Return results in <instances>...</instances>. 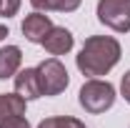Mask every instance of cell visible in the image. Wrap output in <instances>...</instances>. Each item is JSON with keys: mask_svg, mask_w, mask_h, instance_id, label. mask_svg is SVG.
I'll use <instances>...</instances> for the list:
<instances>
[{"mask_svg": "<svg viewBox=\"0 0 130 128\" xmlns=\"http://www.w3.org/2000/svg\"><path fill=\"white\" fill-rule=\"evenodd\" d=\"M120 55H123V48L113 35H90L85 38L80 53L75 55V65L83 75L100 78V75H108L118 65Z\"/></svg>", "mask_w": 130, "mask_h": 128, "instance_id": "obj_1", "label": "cell"}, {"mask_svg": "<svg viewBox=\"0 0 130 128\" xmlns=\"http://www.w3.org/2000/svg\"><path fill=\"white\" fill-rule=\"evenodd\" d=\"M78 100H80V106L88 113L100 116V113H105V111L113 108V103H115V88H113V83H108V80L90 78V80L83 83L80 93H78Z\"/></svg>", "mask_w": 130, "mask_h": 128, "instance_id": "obj_2", "label": "cell"}, {"mask_svg": "<svg viewBox=\"0 0 130 128\" xmlns=\"http://www.w3.org/2000/svg\"><path fill=\"white\" fill-rule=\"evenodd\" d=\"M38 78H40V91L43 96H60L68 83H70V75H68V68H65L58 58H48L38 65Z\"/></svg>", "mask_w": 130, "mask_h": 128, "instance_id": "obj_3", "label": "cell"}, {"mask_svg": "<svg viewBox=\"0 0 130 128\" xmlns=\"http://www.w3.org/2000/svg\"><path fill=\"white\" fill-rule=\"evenodd\" d=\"M98 20L115 33H128L130 0H98Z\"/></svg>", "mask_w": 130, "mask_h": 128, "instance_id": "obj_4", "label": "cell"}, {"mask_svg": "<svg viewBox=\"0 0 130 128\" xmlns=\"http://www.w3.org/2000/svg\"><path fill=\"white\" fill-rule=\"evenodd\" d=\"M50 28H53V20H50V15L40 13V10L30 13V15L23 20V25H20L23 35H25L30 43H43V40H45V35L50 33Z\"/></svg>", "mask_w": 130, "mask_h": 128, "instance_id": "obj_5", "label": "cell"}, {"mask_svg": "<svg viewBox=\"0 0 130 128\" xmlns=\"http://www.w3.org/2000/svg\"><path fill=\"white\" fill-rule=\"evenodd\" d=\"M40 45L48 50L50 55H65V53H70V50H73L75 38H73V33L68 30V28L53 25V28H50V33L45 35V40H43Z\"/></svg>", "mask_w": 130, "mask_h": 128, "instance_id": "obj_6", "label": "cell"}, {"mask_svg": "<svg viewBox=\"0 0 130 128\" xmlns=\"http://www.w3.org/2000/svg\"><path fill=\"white\" fill-rule=\"evenodd\" d=\"M15 93L23 96L25 100H35V98L43 96L40 91V78H38V68H25V70H18L15 75Z\"/></svg>", "mask_w": 130, "mask_h": 128, "instance_id": "obj_7", "label": "cell"}, {"mask_svg": "<svg viewBox=\"0 0 130 128\" xmlns=\"http://www.w3.org/2000/svg\"><path fill=\"white\" fill-rule=\"evenodd\" d=\"M25 98L18 93H0V126L13 121L18 116H25Z\"/></svg>", "mask_w": 130, "mask_h": 128, "instance_id": "obj_8", "label": "cell"}, {"mask_svg": "<svg viewBox=\"0 0 130 128\" xmlns=\"http://www.w3.org/2000/svg\"><path fill=\"white\" fill-rule=\"evenodd\" d=\"M20 63H23V50L18 48V45L0 48V80L13 78L18 70H20Z\"/></svg>", "mask_w": 130, "mask_h": 128, "instance_id": "obj_9", "label": "cell"}, {"mask_svg": "<svg viewBox=\"0 0 130 128\" xmlns=\"http://www.w3.org/2000/svg\"><path fill=\"white\" fill-rule=\"evenodd\" d=\"M83 0H30V5L40 13H50V10H58V13H73L80 8Z\"/></svg>", "mask_w": 130, "mask_h": 128, "instance_id": "obj_10", "label": "cell"}, {"mask_svg": "<svg viewBox=\"0 0 130 128\" xmlns=\"http://www.w3.org/2000/svg\"><path fill=\"white\" fill-rule=\"evenodd\" d=\"M38 128H85V123L78 118H70V116H53V118L40 121Z\"/></svg>", "mask_w": 130, "mask_h": 128, "instance_id": "obj_11", "label": "cell"}, {"mask_svg": "<svg viewBox=\"0 0 130 128\" xmlns=\"http://www.w3.org/2000/svg\"><path fill=\"white\" fill-rule=\"evenodd\" d=\"M18 10H20V0H3L0 15H3V18H13Z\"/></svg>", "mask_w": 130, "mask_h": 128, "instance_id": "obj_12", "label": "cell"}, {"mask_svg": "<svg viewBox=\"0 0 130 128\" xmlns=\"http://www.w3.org/2000/svg\"><path fill=\"white\" fill-rule=\"evenodd\" d=\"M0 128H30V123H28V118H25V116H18V118L8 121L5 126H0Z\"/></svg>", "mask_w": 130, "mask_h": 128, "instance_id": "obj_13", "label": "cell"}, {"mask_svg": "<svg viewBox=\"0 0 130 128\" xmlns=\"http://www.w3.org/2000/svg\"><path fill=\"white\" fill-rule=\"evenodd\" d=\"M120 93L125 98V103H130V70L123 75V80H120Z\"/></svg>", "mask_w": 130, "mask_h": 128, "instance_id": "obj_14", "label": "cell"}, {"mask_svg": "<svg viewBox=\"0 0 130 128\" xmlns=\"http://www.w3.org/2000/svg\"><path fill=\"white\" fill-rule=\"evenodd\" d=\"M10 35V30H8V25H0V40H5Z\"/></svg>", "mask_w": 130, "mask_h": 128, "instance_id": "obj_15", "label": "cell"}, {"mask_svg": "<svg viewBox=\"0 0 130 128\" xmlns=\"http://www.w3.org/2000/svg\"><path fill=\"white\" fill-rule=\"evenodd\" d=\"M0 8H3V0H0Z\"/></svg>", "mask_w": 130, "mask_h": 128, "instance_id": "obj_16", "label": "cell"}]
</instances>
